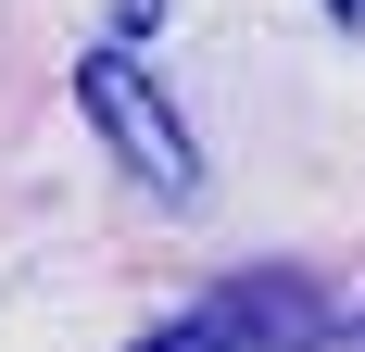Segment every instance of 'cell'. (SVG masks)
<instances>
[{
	"mask_svg": "<svg viewBox=\"0 0 365 352\" xmlns=\"http://www.w3.org/2000/svg\"><path fill=\"white\" fill-rule=\"evenodd\" d=\"M76 101H88V126H101V139L126 151V164H139L151 189H164V202H189V189H202L189 113L164 101V88H151V63H139V51H88V63H76Z\"/></svg>",
	"mask_w": 365,
	"mask_h": 352,
	"instance_id": "1",
	"label": "cell"
},
{
	"mask_svg": "<svg viewBox=\"0 0 365 352\" xmlns=\"http://www.w3.org/2000/svg\"><path fill=\"white\" fill-rule=\"evenodd\" d=\"M290 352H353V327H340V315H328V327H302V340H290Z\"/></svg>",
	"mask_w": 365,
	"mask_h": 352,
	"instance_id": "3",
	"label": "cell"
},
{
	"mask_svg": "<svg viewBox=\"0 0 365 352\" xmlns=\"http://www.w3.org/2000/svg\"><path fill=\"white\" fill-rule=\"evenodd\" d=\"M328 26H353V0H328Z\"/></svg>",
	"mask_w": 365,
	"mask_h": 352,
	"instance_id": "4",
	"label": "cell"
},
{
	"mask_svg": "<svg viewBox=\"0 0 365 352\" xmlns=\"http://www.w3.org/2000/svg\"><path fill=\"white\" fill-rule=\"evenodd\" d=\"M302 327H315V289H302V277H227L215 302L164 315L139 352H290Z\"/></svg>",
	"mask_w": 365,
	"mask_h": 352,
	"instance_id": "2",
	"label": "cell"
}]
</instances>
